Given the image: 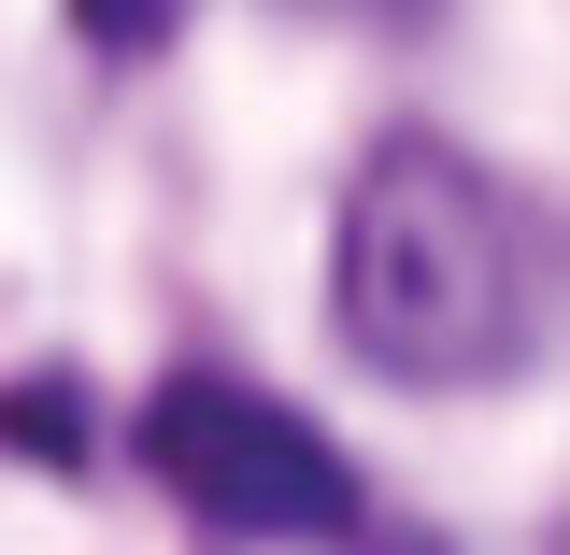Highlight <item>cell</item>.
<instances>
[{"label":"cell","mask_w":570,"mask_h":555,"mask_svg":"<svg viewBox=\"0 0 570 555\" xmlns=\"http://www.w3.org/2000/svg\"><path fill=\"white\" fill-rule=\"evenodd\" d=\"M186 14H200V0H71V29H86L100 58H142V43H171Z\"/></svg>","instance_id":"obj_3"},{"label":"cell","mask_w":570,"mask_h":555,"mask_svg":"<svg viewBox=\"0 0 570 555\" xmlns=\"http://www.w3.org/2000/svg\"><path fill=\"white\" fill-rule=\"evenodd\" d=\"M328 328L385 385H485L542 343V228L456 142H371L328 228Z\"/></svg>","instance_id":"obj_1"},{"label":"cell","mask_w":570,"mask_h":555,"mask_svg":"<svg viewBox=\"0 0 570 555\" xmlns=\"http://www.w3.org/2000/svg\"><path fill=\"white\" fill-rule=\"evenodd\" d=\"M142 470L228 542H356V470L228 370H171L142 399Z\"/></svg>","instance_id":"obj_2"}]
</instances>
